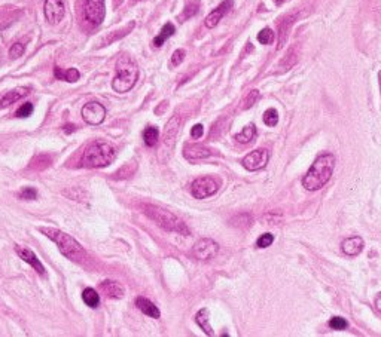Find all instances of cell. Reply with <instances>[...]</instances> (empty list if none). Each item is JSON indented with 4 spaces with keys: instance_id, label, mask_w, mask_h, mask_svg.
<instances>
[{
    "instance_id": "obj_29",
    "label": "cell",
    "mask_w": 381,
    "mask_h": 337,
    "mask_svg": "<svg viewBox=\"0 0 381 337\" xmlns=\"http://www.w3.org/2000/svg\"><path fill=\"white\" fill-rule=\"evenodd\" d=\"M24 51H26V46H24L21 42H17V43H14L9 48V58L17 60V58H19L24 54Z\"/></svg>"
},
{
    "instance_id": "obj_27",
    "label": "cell",
    "mask_w": 381,
    "mask_h": 337,
    "mask_svg": "<svg viewBox=\"0 0 381 337\" xmlns=\"http://www.w3.org/2000/svg\"><path fill=\"white\" fill-rule=\"evenodd\" d=\"M258 40H259V43H262V45H271V43L274 42V32H273L271 29H268V27L262 29V30L258 33Z\"/></svg>"
},
{
    "instance_id": "obj_6",
    "label": "cell",
    "mask_w": 381,
    "mask_h": 337,
    "mask_svg": "<svg viewBox=\"0 0 381 337\" xmlns=\"http://www.w3.org/2000/svg\"><path fill=\"white\" fill-rule=\"evenodd\" d=\"M180 124H182L180 116H173L165 125L164 137H162V152H165L167 155H170L174 147L179 131H180Z\"/></svg>"
},
{
    "instance_id": "obj_11",
    "label": "cell",
    "mask_w": 381,
    "mask_h": 337,
    "mask_svg": "<svg viewBox=\"0 0 381 337\" xmlns=\"http://www.w3.org/2000/svg\"><path fill=\"white\" fill-rule=\"evenodd\" d=\"M43 14H45L46 21L52 24V26H55V24H58L64 18V14H66L64 2L63 0H45Z\"/></svg>"
},
{
    "instance_id": "obj_39",
    "label": "cell",
    "mask_w": 381,
    "mask_h": 337,
    "mask_svg": "<svg viewBox=\"0 0 381 337\" xmlns=\"http://www.w3.org/2000/svg\"><path fill=\"white\" fill-rule=\"evenodd\" d=\"M64 128H66V129H64L66 132H70V131L73 132V131H75V127H73V125H71V127H70V125H67V127H64Z\"/></svg>"
},
{
    "instance_id": "obj_4",
    "label": "cell",
    "mask_w": 381,
    "mask_h": 337,
    "mask_svg": "<svg viewBox=\"0 0 381 337\" xmlns=\"http://www.w3.org/2000/svg\"><path fill=\"white\" fill-rule=\"evenodd\" d=\"M40 232L48 236L51 241L57 244L60 253L67 257L69 260L73 261H79L85 257V250L82 248V245L78 242L75 238H71L70 235L58 230V229H52V227H40Z\"/></svg>"
},
{
    "instance_id": "obj_41",
    "label": "cell",
    "mask_w": 381,
    "mask_h": 337,
    "mask_svg": "<svg viewBox=\"0 0 381 337\" xmlns=\"http://www.w3.org/2000/svg\"><path fill=\"white\" fill-rule=\"evenodd\" d=\"M277 3H281V2H284V0H276Z\"/></svg>"
},
{
    "instance_id": "obj_36",
    "label": "cell",
    "mask_w": 381,
    "mask_h": 337,
    "mask_svg": "<svg viewBox=\"0 0 381 337\" xmlns=\"http://www.w3.org/2000/svg\"><path fill=\"white\" fill-rule=\"evenodd\" d=\"M203 134H204V128H203V125H201V124H198V125H194V127H192V129H190V137H192V138H201V137H203Z\"/></svg>"
},
{
    "instance_id": "obj_34",
    "label": "cell",
    "mask_w": 381,
    "mask_h": 337,
    "mask_svg": "<svg viewBox=\"0 0 381 337\" xmlns=\"http://www.w3.org/2000/svg\"><path fill=\"white\" fill-rule=\"evenodd\" d=\"M33 110H35V107H33L32 103H24V104L17 110L15 116H17V117H29V116L33 113Z\"/></svg>"
},
{
    "instance_id": "obj_9",
    "label": "cell",
    "mask_w": 381,
    "mask_h": 337,
    "mask_svg": "<svg viewBox=\"0 0 381 337\" xmlns=\"http://www.w3.org/2000/svg\"><path fill=\"white\" fill-rule=\"evenodd\" d=\"M82 119L89 125H100L106 119V109L97 101H89L82 107Z\"/></svg>"
},
{
    "instance_id": "obj_37",
    "label": "cell",
    "mask_w": 381,
    "mask_h": 337,
    "mask_svg": "<svg viewBox=\"0 0 381 337\" xmlns=\"http://www.w3.org/2000/svg\"><path fill=\"white\" fill-rule=\"evenodd\" d=\"M197 9H198V2L197 3H194V5H189L186 9H185V18H189V16H192L195 12H197Z\"/></svg>"
},
{
    "instance_id": "obj_38",
    "label": "cell",
    "mask_w": 381,
    "mask_h": 337,
    "mask_svg": "<svg viewBox=\"0 0 381 337\" xmlns=\"http://www.w3.org/2000/svg\"><path fill=\"white\" fill-rule=\"evenodd\" d=\"M375 307L381 312V293H378L375 296Z\"/></svg>"
},
{
    "instance_id": "obj_32",
    "label": "cell",
    "mask_w": 381,
    "mask_h": 337,
    "mask_svg": "<svg viewBox=\"0 0 381 337\" xmlns=\"http://www.w3.org/2000/svg\"><path fill=\"white\" fill-rule=\"evenodd\" d=\"M258 100H259V91H258V89L250 91L249 95H247V97L244 98V101H243V109H244V110L250 109V107L258 101Z\"/></svg>"
},
{
    "instance_id": "obj_22",
    "label": "cell",
    "mask_w": 381,
    "mask_h": 337,
    "mask_svg": "<svg viewBox=\"0 0 381 337\" xmlns=\"http://www.w3.org/2000/svg\"><path fill=\"white\" fill-rule=\"evenodd\" d=\"M174 32H176V29H174V26H173L172 22H167V24H164V27L161 29L159 34H158V36L154 39V45H155L156 48H161L167 39H170V37L174 34Z\"/></svg>"
},
{
    "instance_id": "obj_5",
    "label": "cell",
    "mask_w": 381,
    "mask_h": 337,
    "mask_svg": "<svg viewBox=\"0 0 381 337\" xmlns=\"http://www.w3.org/2000/svg\"><path fill=\"white\" fill-rule=\"evenodd\" d=\"M143 209H145V214L148 217L152 219L162 229L169 230V232H177L180 235H189V229L186 227L183 220H180L173 212L167 211L161 207H155V205H145Z\"/></svg>"
},
{
    "instance_id": "obj_33",
    "label": "cell",
    "mask_w": 381,
    "mask_h": 337,
    "mask_svg": "<svg viewBox=\"0 0 381 337\" xmlns=\"http://www.w3.org/2000/svg\"><path fill=\"white\" fill-rule=\"evenodd\" d=\"M329 327L332 330H346L348 327V322L344 318H341V317H333L329 321Z\"/></svg>"
},
{
    "instance_id": "obj_7",
    "label": "cell",
    "mask_w": 381,
    "mask_h": 337,
    "mask_svg": "<svg viewBox=\"0 0 381 337\" xmlns=\"http://www.w3.org/2000/svg\"><path fill=\"white\" fill-rule=\"evenodd\" d=\"M219 189V184L216 180H213L211 177H201L197 178L192 186H190V193L197 199H206L211 195H214Z\"/></svg>"
},
{
    "instance_id": "obj_15",
    "label": "cell",
    "mask_w": 381,
    "mask_h": 337,
    "mask_svg": "<svg viewBox=\"0 0 381 337\" xmlns=\"http://www.w3.org/2000/svg\"><path fill=\"white\" fill-rule=\"evenodd\" d=\"M30 94V88L29 86H18V88H14L12 91L6 92L2 98H0V107H8L11 104H15L17 101L22 100L24 97H27Z\"/></svg>"
},
{
    "instance_id": "obj_25",
    "label": "cell",
    "mask_w": 381,
    "mask_h": 337,
    "mask_svg": "<svg viewBox=\"0 0 381 337\" xmlns=\"http://www.w3.org/2000/svg\"><path fill=\"white\" fill-rule=\"evenodd\" d=\"M143 140H145L146 146L154 147L159 140V129L156 127H148L143 131Z\"/></svg>"
},
{
    "instance_id": "obj_26",
    "label": "cell",
    "mask_w": 381,
    "mask_h": 337,
    "mask_svg": "<svg viewBox=\"0 0 381 337\" xmlns=\"http://www.w3.org/2000/svg\"><path fill=\"white\" fill-rule=\"evenodd\" d=\"M292 21H294V18H291V16H286V18L281 21V24H280V26H278L280 34H281V40H278V48H280V46H283V43H284L286 37H288V30H289V27H291Z\"/></svg>"
},
{
    "instance_id": "obj_16",
    "label": "cell",
    "mask_w": 381,
    "mask_h": 337,
    "mask_svg": "<svg viewBox=\"0 0 381 337\" xmlns=\"http://www.w3.org/2000/svg\"><path fill=\"white\" fill-rule=\"evenodd\" d=\"M341 248L347 256H357L364 250V239L361 236H351L343 241Z\"/></svg>"
},
{
    "instance_id": "obj_40",
    "label": "cell",
    "mask_w": 381,
    "mask_h": 337,
    "mask_svg": "<svg viewBox=\"0 0 381 337\" xmlns=\"http://www.w3.org/2000/svg\"><path fill=\"white\" fill-rule=\"evenodd\" d=\"M378 83H380V91H381V70L378 71Z\"/></svg>"
},
{
    "instance_id": "obj_18",
    "label": "cell",
    "mask_w": 381,
    "mask_h": 337,
    "mask_svg": "<svg viewBox=\"0 0 381 337\" xmlns=\"http://www.w3.org/2000/svg\"><path fill=\"white\" fill-rule=\"evenodd\" d=\"M136 306L139 307V310H141L143 314L148 315L149 318L158 320V318L161 317L159 309H158L149 299H146V297H137V299H136Z\"/></svg>"
},
{
    "instance_id": "obj_13",
    "label": "cell",
    "mask_w": 381,
    "mask_h": 337,
    "mask_svg": "<svg viewBox=\"0 0 381 337\" xmlns=\"http://www.w3.org/2000/svg\"><path fill=\"white\" fill-rule=\"evenodd\" d=\"M232 8V2L231 0H224V2L216 8V9H213L204 19V24H206V27L207 29H214L219 24V21L226 15V12Z\"/></svg>"
},
{
    "instance_id": "obj_23",
    "label": "cell",
    "mask_w": 381,
    "mask_h": 337,
    "mask_svg": "<svg viewBox=\"0 0 381 337\" xmlns=\"http://www.w3.org/2000/svg\"><path fill=\"white\" fill-rule=\"evenodd\" d=\"M82 300L87 306H89L91 309H95L99 305H100V296L99 293L94 290V288H85L82 291Z\"/></svg>"
},
{
    "instance_id": "obj_17",
    "label": "cell",
    "mask_w": 381,
    "mask_h": 337,
    "mask_svg": "<svg viewBox=\"0 0 381 337\" xmlns=\"http://www.w3.org/2000/svg\"><path fill=\"white\" fill-rule=\"evenodd\" d=\"M100 288L109 299H122L125 294L124 287L116 281H103L100 284Z\"/></svg>"
},
{
    "instance_id": "obj_14",
    "label": "cell",
    "mask_w": 381,
    "mask_h": 337,
    "mask_svg": "<svg viewBox=\"0 0 381 337\" xmlns=\"http://www.w3.org/2000/svg\"><path fill=\"white\" fill-rule=\"evenodd\" d=\"M15 251H17V254H18V257L22 260V261H26V263H29L30 266L39 273V275H45V268H43V264L40 263V260L37 258V256L30 250V248H27V247H15Z\"/></svg>"
},
{
    "instance_id": "obj_20",
    "label": "cell",
    "mask_w": 381,
    "mask_h": 337,
    "mask_svg": "<svg viewBox=\"0 0 381 337\" xmlns=\"http://www.w3.org/2000/svg\"><path fill=\"white\" fill-rule=\"evenodd\" d=\"M185 158L189 159V160H197V159H204V158H208L211 153L208 149H206L204 146H188L183 152Z\"/></svg>"
},
{
    "instance_id": "obj_21",
    "label": "cell",
    "mask_w": 381,
    "mask_h": 337,
    "mask_svg": "<svg viewBox=\"0 0 381 337\" xmlns=\"http://www.w3.org/2000/svg\"><path fill=\"white\" fill-rule=\"evenodd\" d=\"M208 317H210L208 309L203 307V309L198 312V314L195 315V322L201 327V330H203L207 336H214V333H213V330H211V327H210V324H208Z\"/></svg>"
},
{
    "instance_id": "obj_1",
    "label": "cell",
    "mask_w": 381,
    "mask_h": 337,
    "mask_svg": "<svg viewBox=\"0 0 381 337\" xmlns=\"http://www.w3.org/2000/svg\"><path fill=\"white\" fill-rule=\"evenodd\" d=\"M333 168H335V158L330 153H323L319 155L312 165V168L308 170V173L302 178V186L314 192L322 189L330 178Z\"/></svg>"
},
{
    "instance_id": "obj_10",
    "label": "cell",
    "mask_w": 381,
    "mask_h": 337,
    "mask_svg": "<svg viewBox=\"0 0 381 337\" xmlns=\"http://www.w3.org/2000/svg\"><path fill=\"white\" fill-rule=\"evenodd\" d=\"M218 251H219V245L214 242L213 239H210V238H203V239H200L198 242L194 245V248H192L194 257L198 258V260H203V261L211 260L214 256L218 254Z\"/></svg>"
},
{
    "instance_id": "obj_35",
    "label": "cell",
    "mask_w": 381,
    "mask_h": 337,
    "mask_svg": "<svg viewBox=\"0 0 381 337\" xmlns=\"http://www.w3.org/2000/svg\"><path fill=\"white\" fill-rule=\"evenodd\" d=\"M185 57H186V52H185L183 49H176V51L173 52V55H172V67L180 65V64L183 63Z\"/></svg>"
},
{
    "instance_id": "obj_31",
    "label": "cell",
    "mask_w": 381,
    "mask_h": 337,
    "mask_svg": "<svg viewBox=\"0 0 381 337\" xmlns=\"http://www.w3.org/2000/svg\"><path fill=\"white\" fill-rule=\"evenodd\" d=\"M273 242H274V236L271 233H264V235H260L259 239L256 241V247L258 248H267Z\"/></svg>"
},
{
    "instance_id": "obj_24",
    "label": "cell",
    "mask_w": 381,
    "mask_h": 337,
    "mask_svg": "<svg viewBox=\"0 0 381 337\" xmlns=\"http://www.w3.org/2000/svg\"><path fill=\"white\" fill-rule=\"evenodd\" d=\"M255 135H256V128H255V125H247V127H244V129L242 131V132H238V134H235V140L238 141V143H242V144H247V143H250L253 138H255Z\"/></svg>"
},
{
    "instance_id": "obj_8",
    "label": "cell",
    "mask_w": 381,
    "mask_h": 337,
    "mask_svg": "<svg viewBox=\"0 0 381 337\" xmlns=\"http://www.w3.org/2000/svg\"><path fill=\"white\" fill-rule=\"evenodd\" d=\"M106 16L104 0H85V18L92 26H100Z\"/></svg>"
},
{
    "instance_id": "obj_28",
    "label": "cell",
    "mask_w": 381,
    "mask_h": 337,
    "mask_svg": "<svg viewBox=\"0 0 381 337\" xmlns=\"http://www.w3.org/2000/svg\"><path fill=\"white\" fill-rule=\"evenodd\" d=\"M264 122L265 125L268 127H276L277 122H278V113L276 109H268L265 113H264Z\"/></svg>"
},
{
    "instance_id": "obj_19",
    "label": "cell",
    "mask_w": 381,
    "mask_h": 337,
    "mask_svg": "<svg viewBox=\"0 0 381 337\" xmlns=\"http://www.w3.org/2000/svg\"><path fill=\"white\" fill-rule=\"evenodd\" d=\"M54 76L60 80H64V82H69V83H75L79 80L81 78V73L76 70V68H67V70H63L60 67H55L54 68Z\"/></svg>"
},
{
    "instance_id": "obj_2",
    "label": "cell",
    "mask_w": 381,
    "mask_h": 337,
    "mask_svg": "<svg viewBox=\"0 0 381 337\" xmlns=\"http://www.w3.org/2000/svg\"><path fill=\"white\" fill-rule=\"evenodd\" d=\"M139 79V67L136 61L127 55L119 57L116 61V76L112 80L113 91L119 94H125L134 88Z\"/></svg>"
},
{
    "instance_id": "obj_30",
    "label": "cell",
    "mask_w": 381,
    "mask_h": 337,
    "mask_svg": "<svg viewBox=\"0 0 381 337\" xmlns=\"http://www.w3.org/2000/svg\"><path fill=\"white\" fill-rule=\"evenodd\" d=\"M19 199H26V201H35L37 198V190L33 187H24L19 193H18Z\"/></svg>"
},
{
    "instance_id": "obj_12",
    "label": "cell",
    "mask_w": 381,
    "mask_h": 337,
    "mask_svg": "<svg viewBox=\"0 0 381 337\" xmlns=\"http://www.w3.org/2000/svg\"><path fill=\"white\" fill-rule=\"evenodd\" d=\"M270 159V152L265 149H258L255 152H250L244 159H243V166L247 171H256L265 168Z\"/></svg>"
},
{
    "instance_id": "obj_3",
    "label": "cell",
    "mask_w": 381,
    "mask_h": 337,
    "mask_svg": "<svg viewBox=\"0 0 381 337\" xmlns=\"http://www.w3.org/2000/svg\"><path fill=\"white\" fill-rule=\"evenodd\" d=\"M116 158V149L110 143L95 141L85 149L81 165L85 168H103L110 165Z\"/></svg>"
}]
</instances>
